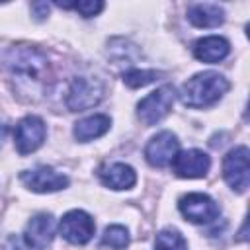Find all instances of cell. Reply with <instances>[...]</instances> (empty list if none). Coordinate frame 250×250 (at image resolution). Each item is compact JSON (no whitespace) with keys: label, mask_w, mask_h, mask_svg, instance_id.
<instances>
[{"label":"cell","mask_w":250,"mask_h":250,"mask_svg":"<svg viewBox=\"0 0 250 250\" xmlns=\"http://www.w3.org/2000/svg\"><path fill=\"white\" fill-rule=\"evenodd\" d=\"M2 64L21 98L37 100L43 96L49 82V61L39 49L29 45L10 47L2 57Z\"/></svg>","instance_id":"cell-1"},{"label":"cell","mask_w":250,"mask_h":250,"mask_svg":"<svg viewBox=\"0 0 250 250\" xmlns=\"http://www.w3.org/2000/svg\"><path fill=\"white\" fill-rule=\"evenodd\" d=\"M229 88L230 84L223 74L207 70L191 76L182 86L180 98L188 107H209L217 104L229 92Z\"/></svg>","instance_id":"cell-2"},{"label":"cell","mask_w":250,"mask_h":250,"mask_svg":"<svg viewBox=\"0 0 250 250\" xmlns=\"http://www.w3.org/2000/svg\"><path fill=\"white\" fill-rule=\"evenodd\" d=\"M104 98V84L92 76H76L72 78L66 90V107L70 111H84L98 105Z\"/></svg>","instance_id":"cell-3"},{"label":"cell","mask_w":250,"mask_h":250,"mask_svg":"<svg viewBox=\"0 0 250 250\" xmlns=\"http://www.w3.org/2000/svg\"><path fill=\"white\" fill-rule=\"evenodd\" d=\"M176 92L172 86H162L154 92H150L146 98H143L137 105V115L145 125H154L162 117L168 115L172 104H174Z\"/></svg>","instance_id":"cell-4"},{"label":"cell","mask_w":250,"mask_h":250,"mask_svg":"<svg viewBox=\"0 0 250 250\" xmlns=\"http://www.w3.org/2000/svg\"><path fill=\"white\" fill-rule=\"evenodd\" d=\"M20 180L27 189L37 193H51L68 186V178L51 166H37L33 170H25L20 174Z\"/></svg>","instance_id":"cell-5"},{"label":"cell","mask_w":250,"mask_h":250,"mask_svg":"<svg viewBox=\"0 0 250 250\" xmlns=\"http://www.w3.org/2000/svg\"><path fill=\"white\" fill-rule=\"evenodd\" d=\"M180 213L195 225L213 223L219 217V205L205 193H188L178 203Z\"/></svg>","instance_id":"cell-6"},{"label":"cell","mask_w":250,"mask_h":250,"mask_svg":"<svg viewBox=\"0 0 250 250\" xmlns=\"http://www.w3.org/2000/svg\"><path fill=\"white\" fill-rule=\"evenodd\" d=\"M45 123L41 117L37 115H27L23 119L18 121L16 131H14V141H16V148L20 154H29L33 150H37L43 141H45Z\"/></svg>","instance_id":"cell-7"},{"label":"cell","mask_w":250,"mask_h":250,"mask_svg":"<svg viewBox=\"0 0 250 250\" xmlns=\"http://www.w3.org/2000/svg\"><path fill=\"white\" fill-rule=\"evenodd\" d=\"M94 229H96L94 219L86 211H80V209L68 211L61 219V225H59L61 236L68 240L70 244H86L92 238Z\"/></svg>","instance_id":"cell-8"},{"label":"cell","mask_w":250,"mask_h":250,"mask_svg":"<svg viewBox=\"0 0 250 250\" xmlns=\"http://www.w3.org/2000/svg\"><path fill=\"white\" fill-rule=\"evenodd\" d=\"M223 178L234 191L238 193L246 191L248 188V148L246 146H236L225 156Z\"/></svg>","instance_id":"cell-9"},{"label":"cell","mask_w":250,"mask_h":250,"mask_svg":"<svg viewBox=\"0 0 250 250\" xmlns=\"http://www.w3.org/2000/svg\"><path fill=\"white\" fill-rule=\"evenodd\" d=\"M178 148H180V143H178L176 135L170 131H162L148 141V145L145 148V156L150 166L164 168V166L172 164L174 156L178 154Z\"/></svg>","instance_id":"cell-10"},{"label":"cell","mask_w":250,"mask_h":250,"mask_svg":"<svg viewBox=\"0 0 250 250\" xmlns=\"http://www.w3.org/2000/svg\"><path fill=\"white\" fill-rule=\"evenodd\" d=\"M174 172L180 178H203L211 166L209 156L203 150L189 148L184 152H178L172 160Z\"/></svg>","instance_id":"cell-11"},{"label":"cell","mask_w":250,"mask_h":250,"mask_svg":"<svg viewBox=\"0 0 250 250\" xmlns=\"http://www.w3.org/2000/svg\"><path fill=\"white\" fill-rule=\"evenodd\" d=\"M53 236H55V219L49 213H39L25 225L23 240L27 248L43 250L45 246L51 244Z\"/></svg>","instance_id":"cell-12"},{"label":"cell","mask_w":250,"mask_h":250,"mask_svg":"<svg viewBox=\"0 0 250 250\" xmlns=\"http://www.w3.org/2000/svg\"><path fill=\"white\" fill-rule=\"evenodd\" d=\"M100 180L104 186H107L111 189H129L135 186L137 176L129 164L113 162V164H107L100 170Z\"/></svg>","instance_id":"cell-13"},{"label":"cell","mask_w":250,"mask_h":250,"mask_svg":"<svg viewBox=\"0 0 250 250\" xmlns=\"http://www.w3.org/2000/svg\"><path fill=\"white\" fill-rule=\"evenodd\" d=\"M229 51H230L229 41L217 35L203 37L193 45V57L203 62H219L229 55Z\"/></svg>","instance_id":"cell-14"},{"label":"cell","mask_w":250,"mask_h":250,"mask_svg":"<svg viewBox=\"0 0 250 250\" xmlns=\"http://www.w3.org/2000/svg\"><path fill=\"white\" fill-rule=\"evenodd\" d=\"M188 20L195 27H217L225 21V10L219 4H193L188 8Z\"/></svg>","instance_id":"cell-15"},{"label":"cell","mask_w":250,"mask_h":250,"mask_svg":"<svg viewBox=\"0 0 250 250\" xmlns=\"http://www.w3.org/2000/svg\"><path fill=\"white\" fill-rule=\"evenodd\" d=\"M109 125H111V121L107 115H90V117H86L74 125V137L80 143H86V141L98 139L104 133H107Z\"/></svg>","instance_id":"cell-16"},{"label":"cell","mask_w":250,"mask_h":250,"mask_svg":"<svg viewBox=\"0 0 250 250\" xmlns=\"http://www.w3.org/2000/svg\"><path fill=\"white\" fill-rule=\"evenodd\" d=\"M154 250H188V242L176 229H162L156 234Z\"/></svg>","instance_id":"cell-17"},{"label":"cell","mask_w":250,"mask_h":250,"mask_svg":"<svg viewBox=\"0 0 250 250\" xmlns=\"http://www.w3.org/2000/svg\"><path fill=\"white\" fill-rule=\"evenodd\" d=\"M102 244L113 250H123L129 244V232L121 225H111L102 234Z\"/></svg>","instance_id":"cell-18"},{"label":"cell","mask_w":250,"mask_h":250,"mask_svg":"<svg viewBox=\"0 0 250 250\" xmlns=\"http://www.w3.org/2000/svg\"><path fill=\"white\" fill-rule=\"evenodd\" d=\"M158 76H162V72H156V70H129L123 74V82L129 86V88H141V86H146L154 80H158Z\"/></svg>","instance_id":"cell-19"},{"label":"cell","mask_w":250,"mask_h":250,"mask_svg":"<svg viewBox=\"0 0 250 250\" xmlns=\"http://www.w3.org/2000/svg\"><path fill=\"white\" fill-rule=\"evenodd\" d=\"M57 6H61V8H74L84 18H92V16H96V14H100L104 10V2H98V0H82V2H72V4L57 2Z\"/></svg>","instance_id":"cell-20"},{"label":"cell","mask_w":250,"mask_h":250,"mask_svg":"<svg viewBox=\"0 0 250 250\" xmlns=\"http://www.w3.org/2000/svg\"><path fill=\"white\" fill-rule=\"evenodd\" d=\"M4 250H27V248H25V244L20 236H10L4 244Z\"/></svg>","instance_id":"cell-21"}]
</instances>
